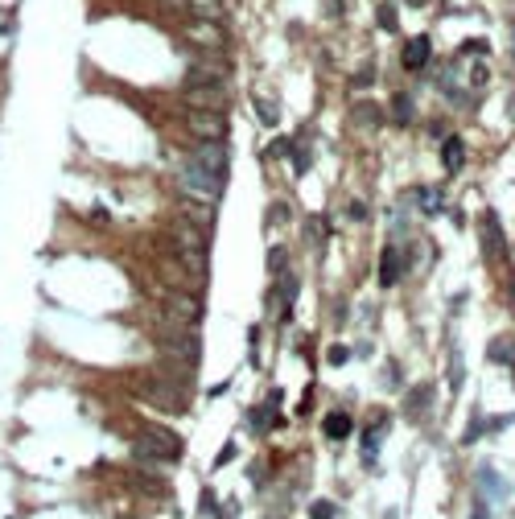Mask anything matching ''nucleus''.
I'll return each instance as SVG.
<instances>
[{"instance_id": "16", "label": "nucleus", "mask_w": 515, "mask_h": 519, "mask_svg": "<svg viewBox=\"0 0 515 519\" xmlns=\"http://www.w3.org/2000/svg\"><path fill=\"white\" fill-rule=\"evenodd\" d=\"M351 429H355V425H351V417H347V412H330V417L322 421V433H326L330 441H347V437H351Z\"/></svg>"}, {"instance_id": "17", "label": "nucleus", "mask_w": 515, "mask_h": 519, "mask_svg": "<svg viewBox=\"0 0 515 519\" xmlns=\"http://www.w3.org/2000/svg\"><path fill=\"white\" fill-rule=\"evenodd\" d=\"M417 206H421L425 214H441L446 194H441V190H433V186H421V190H417Z\"/></svg>"}, {"instance_id": "1", "label": "nucleus", "mask_w": 515, "mask_h": 519, "mask_svg": "<svg viewBox=\"0 0 515 519\" xmlns=\"http://www.w3.org/2000/svg\"><path fill=\"white\" fill-rule=\"evenodd\" d=\"M169 243L177 247V264H186V272L194 280H202V272H206V231L186 223V219H177L169 227Z\"/></svg>"}, {"instance_id": "11", "label": "nucleus", "mask_w": 515, "mask_h": 519, "mask_svg": "<svg viewBox=\"0 0 515 519\" xmlns=\"http://www.w3.org/2000/svg\"><path fill=\"white\" fill-rule=\"evenodd\" d=\"M441 165H446V173H462V165H466V144H462V136H446V140H441Z\"/></svg>"}, {"instance_id": "32", "label": "nucleus", "mask_w": 515, "mask_h": 519, "mask_svg": "<svg viewBox=\"0 0 515 519\" xmlns=\"http://www.w3.org/2000/svg\"><path fill=\"white\" fill-rule=\"evenodd\" d=\"M380 21H384V29H396V12L384 4V12H380Z\"/></svg>"}, {"instance_id": "10", "label": "nucleus", "mask_w": 515, "mask_h": 519, "mask_svg": "<svg viewBox=\"0 0 515 519\" xmlns=\"http://www.w3.org/2000/svg\"><path fill=\"white\" fill-rule=\"evenodd\" d=\"M186 103H190V107L223 111V87H186Z\"/></svg>"}, {"instance_id": "12", "label": "nucleus", "mask_w": 515, "mask_h": 519, "mask_svg": "<svg viewBox=\"0 0 515 519\" xmlns=\"http://www.w3.org/2000/svg\"><path fill=\"white\" fill-rule=\"evenodd\" d=\"M483 252H487L491 260L503 252V235H499V219H495V210L483 214Z\"/></svg>"}, {"instance_id": "21", "label": "nucleus", "mask_w": 515, "mask_h": 519, "mask_svg": "<svg viewBox=\"0 0 515 519\" xmlns=\"http://www.w3.org/2000/svg\"><path fill=\"white\" fill-rule=\"evenodd\" d=\"M413 111H417L413 95H396V99H392V120H396V124H408V120H413Z\"/></svg>"}, {"instance_id": "7", "label": "nucleus", "mask_w": 515, "mask_h": 519, "mask_svg": "<svg viewBox=\"0 0 515 519\" xmlns=\"http://www.w3.org/2000/svg\"><path fill=\"white\" fill-rule=\"evenodd\" d=\"M186 37L194 41V45H206V49H223L227 45V37H223V29L215 25V21H190V29H186Z\"/></svg>"}, {"instance_id": "14", "label": "nucleus", "mask_w": 515, "mask_h": 519, "mask_svg": "<svg viewBox=\"0 0 515 519\" xmlns=\"http://www.w3.org/2000/svg\"><path fill=\"white\" fill-rule=\"evenodd\" d=\"M182 8H186V12H194L198 21H215V25H219V21H223V12H227V4H223V0H182Z\"/></svg>"}, {"instance_id": "18", "label": "nucleus", "mask_w": 515, "mask_h": 519, "mask_svg": "<svg viewBox=\"0 0 515 519\" xmlns=\"http://www.w3.org/2000/svg\"><path fill=\"white\" fill-rule=\"evenodd\" d=\"M351 120H355L359 128H375L384 115H380V107H375V103H355V107H351Z\"/></svg>"}, {"instance_id": "35", "label": "nucleus", "mask_w": 515, "mask_h": 519, "mask_svg": "<svg viewBox=\"0 0 515 519\" xmlns=\"http://www.w3.org/2000/svg\"><path fill=\"white\" fill-rule=\"evenodd\" d=\"M202 511H215V491H202Z\"/></svg>"}, {"instance_id": "8", "label": "nucleus", "mask_w": 515, "mask_h": 519, "mask_svg": "<svg viewBox=\"0 0 515 519\" xmlns=\"http://www.w3.org/2000/svg\"><path fill=\"white\" fill-rule=\"evenodd\" d=\"M194 161L206 165L210 173H223V177H227V144H223V140H202L198 153H194Z\"/></svg>"}, {"instance_id": "2", "label": "nucleus", "mask_w": 515, "mask_h": 519, "mask_svg": "<svg viewBox=\"0 0 515 519\" xmlns=\"http://www.w3.org/2000/svg\"><path fill=\"white\" fill-rule=\"evenodd\" d=\"M177 454H182V441H177L169 429H157V425H149L144 433H136V437H132V458H136V462H144V466L173 462Z\"/></svg>"}, {"instance_id": "29", "label": "nucleus", "mask_w": 515, "mask_h": 519, "mask_svg": "<svg viewBox=\"0 0 515 519\" xmlns=\"http://www.w3.org/2000/svg\"><path fill=\"white\" fill-rule=\"evenodd\" d=\"M305 169H309V157H305V153H301V148H297V153H293V173H297V177H301V173H305Z\"/></svg>"}, {"instance_id": "22", "label": "nucleus", "mask_w": 515, "mask_h": 519, "mask_svg": "<svg viewBox=\"0 0 515 519\" xmlns=\"http://www.w3.org/2000/svg\"><path fill=\"white\" fill-rule=\"evenodd\" d=\"M256 111H260V120H264V124H272V128H276V120H281V107H276L272 99H256Z\"/></svg>"}, {"instance_id": "25", "label": "nucleus", "mask_w": 515, "mask_h": 519, "mask_svg": "<svg viewBox=\"0 0 515 519\" xmlns=\"http://www.w3.org/2000/svg\"><path fill=\"white\" fill-rule=\"evenodd\" d=\"M285 260H289V252H285V247H272V252H268V268H272L276 276L285 272Z\"/></svg>"}, {"instance_id": "9", "label": "nucleus", "mask_w": 515, "mask_h": 519, "mask_svg": "<svg viewBox=\"0 0 515 519\" xmlns=\"http://www.w3.org/2000/svg\"><path fill=\"white\" fill-rule=\"evenodd\" d=\"M223 82H227L223 62H194L190 66V87H223Z\"/></svg>"}, {"instance_id": "30", "label": "nucleus", "mask_w": 515, "mask_h": 519, "mask_svg": "<svg viewBox=\"0 0 515 519\" xmlns=\"http://www.w3.org/2000/svg\"><path fill=\"white\" fill-rule=\"evenodd\" d=\"M347 359H351V351H347V346H330V363H334V367H342Z\"/></svg>"}, {"instance_id": "26", "label": "nucleus", "mask_w": 515, "mask_h": 519, "mask_svg": "<svg viewBox=\"0 0 515 519\" xmlns=\"http://www.w3.org/2000/svg\"><path fill=\"white\" fill-rule=\"evenodd\" d=\"M483 433H487V421H479V417H474V421H470V429H466V437H462V441H466V445H474V441H479V437H483Z\"/></svg>"}, {"instance_id": "5", "label": "nucleus", "mask_w": 515, "mask_h": 519, "mask_svg": "<svg viewBox=\"0 0 515 519\" xmlns=\"http://www.w3.org/2000/svg\"><path fill=\"white\" fill-rule=\"evenodd\" d=\"M190 132H194L198 140H223V132H227V120H223V111L194 107V111H190Z\"/></svg>"}, {"instance_id": "13", "label": "nucleus", "mask_w": 515, "mask_h": 519, "mask_svg": "<svg viewBox=\"0 0 515 519\" xmlns=\"http://www.w3.org/2000/svg\"><path fill=\"white\" fill-rule=\"evenodd\" d=\"M396 280H400V252H396V243H388L384 256H380V285L392 289Z\"/></svg>"}, {"instance_id": "24", "label": "nucleus", "mask_w": 515, "mask_h": 519, "mask_svg": "<svg viewBox=\"0 0 515 519\" xmlns=\"http://www.w3.org/2000/svg\"><path fill=\"white\" fill-rule=\"evenodd\" d=\"M491 359H495V363L515 359V342H507V338H495V342H491Z\"/></svg>"}, {"instance_id": "34", "label": "nucleus", "mask_w": 515, "mask_h": 519, "mask_svg": "<svg viewBox=\"0 0 515 519\" xmlns=\"http://www.w3.org/2000/svg\"><path fill=\"white\" fill-rule=\"evenodd\" d=\"M231 454H235V445H223V454H219V462H215V466H227V462H231Z\"/></svg>"}, {"instance_id": "28", "label": "nucleus", "mask_w": 515, "mask_h": 519, "mask_svg": "<svg viewBox=\"0 0 515 519\" xmlns=\"http://www.w3.org/2000/svg\"><path fill=\"white\" fill-rule=\"evenodd\" d=\"M470 519H491V511H487V499H483V495H474V507H470Z\"/></svg>"}, {"instance_id": "33", "label": "nucleus", "mask_w": 515, "mask_h": 519, "mask_svg": "<svg viewBox=\"0 0 515 519\" xmlns=\"http://www.w3.org/2000/svg\"><path fill=\"white\" fill-rule=\"evenodd\" d=\"M371 78H375V70H371V66H367V70H359V74H355V87H367V82H371Z\"/></svg>"}, {"instance_id": "3", "label": "nucleus", "mask_w": 515, "mask_h": 519, "mask_svg": "<svg viewBox=\"0 0 515 519\" xmlns=\"http://www.w3.org/2000/svg\"><path fill=\"white\" fill-rule=\"evenodd\" d=\"M140 396L165 412H186V388L173 384V379H144L140 384Z\"/></svg>"}, {"instance_id": "20", "label": "nucleus", "mask_w": 515, "mask_h": 519, "mask_svg": "<svg viewBox=\"0 0 515 519\" xmlns=\"http://www.w3.org/2000/svg\"><path fill=\"white\" fill-rule=\"evenodd\" d=\"M293 301H297V276H293V272H281V309L293 313Z\"/></svg>"}, {"instance_id": "36", "label": "nucleus", "mask_w": 515, "mask_h": 519, "mask_svg": "<svg viewBox=\"0 0 515 519\" xmlns=\"http://www.w3.org/2000/svg\"><path fill=\"white\" fill-rule=\"evenodd\" d=\"M408 4H417V8H421V4H429V0H408Z\"/></svg>"}, {"instance_id": "4", "label": "nucleus", "mask_w": 515, "mask_h": 519, "mask_svg": "<svg viewBox=\"0 0 515 519\" xmlns=\"http://www.w3.org/2000/svg\"><path fill=\"white\" fill-rule=\"evenodd\" d=\"M474 483H479V495H483L487 503H507V499H512V483H507L495 466H487V462L474 470Z\"/></svg>"}, {"instance_id": "19", "label": "nucleus", "mask_w": 515, "mask_h": 519, "mask_svg": "<svg viewBox=\"0 0 515 519\" xmlns=\"http://www.w3.org/2000/svg\"><path fill=\"white\" fill-rule=\"evenodd\" d=\"M429 400H433V384H417V388L408 392L404 408H408V412H425V408H429Z\"/></svg>"}, {"instance_id": "15", "label": "nucleus", "mask_w": 515, "mask_h": 519, "mask_svg": "<svg viewBox=\"0 0 515 519\" xmlns=\"http://www.w3.org/2000/svg\"><path fill=\"white\" fill-rule=\"evenodd\" d=\"M404 66L408 70H425L429 66V37H413L404 45Z\"/></svg>"}, {"instance_id": "27", "label": "nucleus", "mask_w": 515, "mask_h": 519, "mask_svg": "<svg viewBox=\"0 0 515 519\" xmlns=\"http://www.w3.org/2000/svg\"><path fill=\"white\" fill-rule=\"evenodd\" d=\"M309 516L314 519H338V507H334V503H314Z\"/></svg>"}, {"instance_id": "6", "label": "nucleus", "mask_w": 515, "mask_h": 519, "mask_svg": "<svg viewBox=\"0 0 515 519\" xmlns=\"http://www.w3.org/2000/svg\"><path fill=\"white\" fill-rule=\"evenodd\" d=\"M165 318H173L182 326H194L202 318V305L194 297H186V293H165Z\"/></svg>"}, {"instance_id": "23", "label": "nucleus", "mask_w": 515, "mask_h": 519, "mask_svg": "<svg viewBox=\"0 0 515 519\" xmlns=\"http://www.w3.org/2000/svg\"><path fill=\"white\" fill-rule=\"evenodd\" d=\"M248 421H252V429H256V433H268V429H272V412H268V408H252V412H248Z\"/></svg>"}, {"instance_id": "31", "label": "nucleus", "mask_w": 515, "mask_h": 519, "mask_svg": "<svg viewBox=\"0 0 515 519\" xmlns=\"http://www.w3.org/2000/svg\"><path fill=\"white\" fill-rule=\"evenodd\" d=\"M450 384L462 388V359H458V355H454V367H450Z\"/></svg>"}]
</instances>
